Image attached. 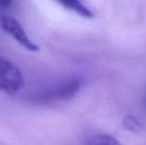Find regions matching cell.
<instances>
[{
    "label": "cell",
    "instance_id": "8992f818",
    "mask_svg": "<svg viewBox=\"0 0 146 145\" xmlns=\"http://www.w3.org/2000/svg\"><path fill=\"white\" fill-rule=\"evenodd\" d=\"M122 126L126 130L134 132V133H137L143 129L142 123L132 114H128V115L124 116V118L122 119Z\"/></svg>",
    "mask_w": 146,
    "mask_h": 145
},
{
    "label": "cell",
    "instance_id": "7a4b0ae2",
    "mask_svg": "<svg viewBox=\"0 0 146 145\" xmlns=\"http://www.w3.org/2000/svg\"><path fill=\"white\" fill-rule=\"evenodd\" d=\"M24 85L23 75L20 69L9 60L0 57V91L13 95Z\"/></svg>",
    "mask_w": 146,
    "mask_h": 145
},
{
    "label": "cell",
    "instance_id": "6da1fadb",
    "mask_svg": "<svg viewBox=\"0 0 146 145\" xmlns=\"http://www.w3.org/2000/svg\"><path fill=\"white\" fill-rule=\"evenodd\" d=\"M80 89L81 81L77 77H69L35 93L33 99L41 103L68 101L75 97Z\"/></svg>",
    "mask_w": 146,
    "mask_h": 145
},
{
    "label": "cell",
    "instance_id": "3957f363",
    "mask_svg": "<svg viewBox=\"0 0 146 145\" xmlns=\"http://www.w3.org/2000/svg\"><path fill=\"white\" fill-rule=\"evenodd\" d=\"M0 24L5 33L11 37L14 41L18 43L21 47L30 52L39 51L38 45H36L27 35L23 26L13 17L7 15H2L0 17Z\"/></svg>",
    "mask_w": 146,
    "mask_h": 145
},
{
    "label": "cell",
    "instance_id": "277c9868",
    "mask_svg": "<svg viewBox=\"0 0 146 145\" xmlns=\"http://www.w3.org/2000/svg\"><path fill=\"white\" fill-rule=\"evenodd\" d=\"M66 9L77 13L78 15L85 18H92L94 13L90 8H88L81 0H56Z\"/></svg>",
    "mask_w": 146,
    "mask_h": 145
},
{
    "label": "cell",
    "instance_id": "5b68a950",
    "mask_svg": "<svg viewBox=\"0 0 146 145\" xmlns=\"http://www.w3.org/2000/svg\"><path fill=\"white\" fill-rule=\"evenodd\" d=\"M86 145H122L115 137L108 134L98 133L86 139Z\"/></svg>",
    "mask_w": 146,
    "mask_h": 145
}]
</instances>
